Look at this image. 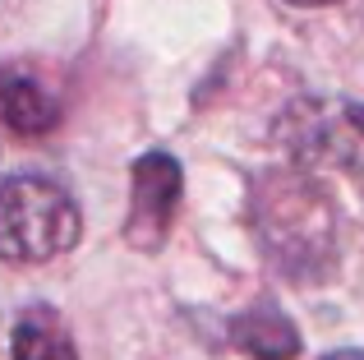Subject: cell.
<instances>
[{"label": "cell", "instance_id": "5b68a950", "mask_svg": "<svg viewBox=\"0 0 364 360\" xmlns=\"http://www.w3.org/2000/svg\"><path fill=\"white\" fill-rule=\"evenodd\" d=\"M0 120L23 139H42L60 125V102L28 74L5 70L0 74Z\"/></svg>", "mask_w": 364, "mask_h": 360}, {"label": "cell", "instance_id": "3957f363", "mask_svg": "<svg viewBox=\"0 0 364 360\" xmlns=\"http://www.w3.org/2000/svg\"><path fill=\"white\" fill-rule=\"evenodd\" d=\"M185 194V171L171 153L152 148V153L134 157L129 166V213H124V240L139 254H157L166 245L171 226H176V208Z\"/></svg>", "mask_w": 364, "mask_h": 360}, {"label": "cell", "instance_id": "9c48e42d", "mask_svg": "<svg viewBox=\"0 0 364 360\" xmlns=\"http://www.w3.org/2000/svg\"><path fill=\"white\" fill-rule=\"evenodd\" d=\"M346 120H350V129L364 139V107H346Z\"/></svg>", "mask_w": 364, "mask_h": 360}, {"label": "cell", "instance_id": "8992f818", "mask_svg": "<svg viewBox=\"0 0 364 360\" xmlns=\"http://www.w3.org/2000/svg\"><path fill=\"white\" fill-rule=\"evenodd\" d=\"M9 356L14 360H79L70 328L60 324V314L46 305L23 309L14 319V333H9Z\"/></svg>", "mask_w": 364, "mask_h": 360}, {"label": "cell", "instance_id": "7a4b0ae2", "mask_svg": "<svg viewBox=\"0 0 364 360\" xmlns=\"http://www.w3.org/2000/svg\"><path fill=\"white\" fill-rule=\"evenodd\" d=\"M83 235V213L55 180L5 176L0 180V263L33 268L70 254Z\"/></svg>", "mask_w": 364, "mask_h": 360}, {"label": "cell", "instance_id": "52a82bcc", "mask_svg": "<svg viewBox=\"0 0 364 360\" xmlns=\"http://www.w3.org/2000/svg\"><path fill=\"white\" fill-rule=\"evenodd\" d=\"M318 360H364V351H360V346H337V351H328Z\"/></svg>", "mask_w": 364, "mask_h": 360}, {"label": "cell", "instance_id": "277c9868", "mask_svg": "<svg viewBox=\"0 0 364 360\" xmlns=\"http://www.w3.org/2000/svg\"><path fill=\"white\" fill-rule=\"evenodd\" d=\"M231 333V346H240L249 360H295L304 351V337L300 328L286 319V309H277L272 300H258L249 305L245 314H235L226 324Z\"/></svg>", "mask_w": 364, "mask_h": 360}, {"label": "cell", "instance_id": "6da1fadb", "mask_svg": "<svg viewBox=\"0 0 364 360\" xmlns=\"http://www.w3.org/2000/svg\"><path fill=\"white\" fill-rule=\"evenodd\" d=\"M249 231L267 268L295 287H318L337 272L341 208L304 166H272L249 189Z\"/></svg>", "mask_w": 364, "mask_h": 360}, {"label": "cell", "instance_id": "30bf717a", "mask_svg": "<svg viewBox=\"0 0 364 360\" xmlns=\"http://www.w3.org/2000/svg\"><path fill=\"white\" fill-rule=\"evenodd\" d=\"M0 74H5V70H0Z\"/></svg>", "mask_w": 364, "mask_h": 360}, {"label": "cell", "instance_id": "ba28073f", "mask_svg": "<svg viewBox=\"0 0 364 360\" xmlns=\"http://www.w3.org/2000/svg\"><path fill=\"white\" fill-rule=\"evenodd\" d=\"M282 5H295V9H328V5H341V0H282Z\"/></svg>", "mask_w": 364, "mask_h": 360}]
</instances>
